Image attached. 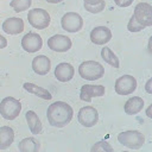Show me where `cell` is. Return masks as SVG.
Here are the masks:
<instances>
[{
  "instance_id": "cell-1",
  "label": "cell",
  "mask_w": 152,
  "mask_h": 152,
  "mask_svg": "<svg viewBox=\"0 0 152 152\" xmlns=\"http://www.w3.org/2000/svg\"><path fill=\"white\" fill-rule=\"evenodd\" d=\"M72 115H74V110L71 106L64 101H56L51 103L46 112L49 124L57 128H62L66 126L71 121Z\"/></svg>"
},
{
  "instance_id": "cell-2",
  "label": "cell",
  "mask_w": 152,
  "mask_h": 152,
  "mask_svg": "<svg viewBox=\"0 0 152 152\" xmlns=\"http://www.w3.org/2000/svg\"><path fill=\"white\" fill-rule=\"evenodd\" d=\"M78 74L84 80L95 81L104 75V68L96 61H84L78 66Z\"/></svg>"
},
{
  "instance_id": "cell-3",
  "label": "cell",
  "mask_w": 152,
  "mask_h": 152,
  "mask_svg": "<svg viewBox=\"0 0 152 152\" xmlns=\"http://www.w3.org/2000/svg\"><path fill=\"white\" fill-rule=\"evenodd\" d=\"M21 110V103L19 100L7 96L0 102V115L6 120H14Z\"/></svg>"
},
{
  "instance_id": "cell-4",
  "label": "cell",
  "mask_w": 152,
  "mask_h": 152,
  "mask_svg": "<svg viewBox=\"0 0 152 152\" xmlns=\"http://www.w3.org/2000/svg\"><path fill=\"white\" fill-rule=\"evenodd\" d=\"M118 140L120 144L128 148L138 150L144 145L145 137L139 131H125L118 135Z\"/></svg>"
},
{
  "instance_id": "cell-5",
  "label": "cell",
  "mask_w": 152,
  "mask_h": 152,
  "mask_svg": "<svg viewBox=\"0 0 152 152\" xmlns=\"http://www.w3.org/2000/svg\"><path fill=\"white\" fill-rule=\"evenodd\" d=\"M27 20L28 24L37 28V30H44L50 25V14L48 13V11L43 10V8H33L28 11L27 14Z\"/></svg>"
},
{
  "instance_id": "cell-6",
  "label": "cell",
  "mask_w": 152,
  "mask_h": 152,
  "mask_svg": "<svg viewBox=\"0 0 152 152\" xmlns=\"http://www.w3.org/2000/svg\"><path fill=\"white\" fill-rule=\"evenodd\" d=\"M132 17L144 27L152 26V6L148 2H139L134 7Z\"/></svg>"
},
{
  "instance_id": "cell-7",
  "label": "cell",
  "mask_w": 152,
  "mask_h": 152,
  "mask_svg": "<svg viewBox=\"0 0 152 152\" xmlns=\"http://www.w3.org/2000/svg\"><path fill=\"white\" fill-rule=\"evenodd\" d=\"M114 89L119 95H129L137 89V80L131 75H122L116 78Z\"/></svg>"
},
{
  "instance_id": "cell-8",
  "label": "cell",
  "mask_w": 152,
  "mask_h": 152,
  "mask_svg": "<svg viewBox=\"0 0 152 152\" xmlns=\"http://www.w3.org/2000/svg\"><path fill=\"white\" fill-rule=\"evenodd\" d=\"M61 25L68 32H78L83 26V19L76 12H68L62 17Z\"/></svg>"
},
{
  "instance_id": "cell-9",
  "label": "cell",
  "mask_w": 152,
  "mask_h": 152,
  "mask_svg": "<svg viewBox=\"0 0 152 152\" xmlns=\"http://www.w3.org/2000/svg\"><path fill=\"white\" fill-rule=\"evenodd\" d=\"M77 119H78V122L82 126H84V127H93V126L96 125V122L99 120V113H97L95 107L86 106V107H82L78 110Z\"/></svg>"
},
{
  "instance_id": "cell-10",
  "label": "cell",
  "mask_w": 152,
  "mask_h": 152,
  "mask_svg": "<svg viewBox=\"0 0 152 152\" xmlns=\"http://www.w3.org/2000/svg\"><path fill=\"white\" fill-rule=\"evenodd\" d=\"M43 46V39L42 37L36 32H28L21 38V48L28 52L33 53L40 50Z\"/></svg>"
},
{
  "instance_id": "cell-11",
  "label": "cell",
  "mask_w": 152,
  "mask_h": 152,
  "mask_svg": "<svg viewBox=\"0 0 152 152\" xmlns=\"http://www.w3.org/2000/svg\"><path fill=\"white\" fill-rule=\"evenodd\" d=\"M71 39L63 34H55L48 39V46L52 51L57 52H66L71 49Z\"/></svg>"
},
{
  "instance_id": "cell-12",
  "label": "cell",
  "mask_w": 152,
  "mask_h": 152,
  "mask_svg": "<svg viewBox=\"0 0 152 152\" xmlns=\"http://www.w3.org/2000/svg\"><path fill=\"white\" fill-rule=\"evenodd\" d=\"M104 87L101 84H84L81 87L80 99L86 102H90L93 97H100L104 95Z\"/></svg>"
},
{
  "instance_id": "cell-13",
  "label": "cell",
  "mask_w": 152,
  "mask_h": 152,
  "mask_svg": "<svg viewBox=\"0 0 152 152\" xmlns=\"http://www.w3.org/2000/svg\"><path fill=\"white\" fill-rule=\"evenodd\" d=\"M112 39V32L108 27L96 26L90 32V40L96 45H104Z\"/></svg>"
},
{
  "instance_id": "cell-14",
  "label": "cell",
  "mask_w": 152,
  "mask_h": 152,
  "mask_svg": "<svg viewBox=\"0 0 152 152\" xmlns=\"http://www.w3.org/2000/svg\"><path fill=\"white\" fill-rule=\"evenodd\" d=\"M2 30L7 34H19L24 31V20L21 18H8L2 23Z\"/></svg>"
},
{
  "instance_id": "cell-15",
  "label": "cell",
  "mask_w": 152,
  "mask_h": 152,
  "mask_svg": "<svg viewBox=\"0 0 152 152\" xmlns=\"http://www.w3.org/2000/svg\"><path fill=\"white\" fill-rule=\"evenodd\" d=\"M75 74V69L70 63H59L55 69V76L59 82H69Z\"/></svg>"
},
{
  "instance_id": "cell-16",
  "label": "cell",
  "mask_w": 152,
  "mask_h": 152,
  "mask_svg": "<svg viewBox=\"0 0 152 152\" xmlns=\"http://www.w3.org/2000/svg\"><path fill=\"white\" fill-rule=\"evenodd\" d=\"M51 62L44 55H38L32 59V69L38 75H46L50 71Z\"/></svg>"
},
{
  "instance_id": "cell-17",
  "label": "cell",
  "mask_w": 152,
  "mask_h": 152,
  "mask_svg": "<svg viewBox=\"0 0 152 152\" xmlns=\"http://www.w3.org/2000/svg\"><path fill=\"white\" fill-rule=\"evenodd\" d=\"M144 108V100L139 96H133V97H129L125 106H124V109H125V113L128 114V115H135L138 114L139 112H141Z\"/></svg>"
},
{
  "instance_id": "cell-18",
  "label": "cell",
  "mask_w": 152,
  "mask_h": 152,
  "mask_svg": "<svg viewBox=\"0 0 152 152\" xmlns=\"http://www.w3.org/2000/svg\"><path fill=\"white\" fill-rule=\"evenodd\" d=\"M14 140V131L10 126L0 127V150H6Z\"/></svg>"
},
{
  "instance_id": "cell-19",
  "label": "cell",
  "mask_w": 152,
  "mask_h": 152,
  "mask_svg": "<svg viewBox=\"0 0 152 152\" xmlns=\"http://www.w3.org/2000/svg\"><path fill=\"white\" fill-rule=\"evenodd\" d=\"M25 118H26V121H27V125H28L31 133L32 134H39L43 129V126H42V122H40L38 115L36 114V112L27 110L25 114Z\"/></svg>"
},
{
  "instance_id": "cell-20",
  "label": "cell",
  "mask_w": 152,
  "mask_h": 152,
  "mask_svg": "<svg viewBox=\"0 0 152 152\" xmlns=\"http://www.w3.org/2000/svg\"><path fill=\"white\" fill-rule=\"evenodd\" d=\"M24 89L26 90V91H28V93H31V94H34V95H37L38 97H42V99H44V100H51V93L48 90V89H45V88H43V87H39V86H37V84H33V83H30V82H26V83H24Z\"/></svg>"
},
{
  "instance_id": "cell-21",
  "label": "cell",
  "mask_w": 152,
  "mask_h": 152,
  "mask_svg": "<svg viewBox=\"0 0 152 152\" xmlns=\"http://www.w3.org/2000/svg\"><path fill=\"white\" fill-rule=\"evenodd\" d=\"M18 148L21 152H37L40 148V145L34 138L30 137V138H24L18 144Z\"/></svg>"
},
{
  "instance_id": "cell-22",
  "label": "cell",
  "mask_w": 152,
  "mask_h": 152,
  "mask_svg": "<svg viewBox=\"0 0 152 152\" xmlns=\"http://www.w3.org/2000/svg\"><path fill=\"white\" fill-rule=\"evenodd\" d=\"M101 56H102V59L108 63L109 65H112L113 68H119L120 66V62H119V58L115 56V53L107 46H104L102 50H101Z\"/></svg>"
},
{
  "instance_id": "cell-23",
  "label": "cell",
  "mask_w": 152,
  "mask_h": 152,
  "mask_svg": "<svg viewBox=\"0 0 152 152\" xmlns=\"http://www.w3.org/2000/svg\"><path fill=\"white\" fill-rule=\"evenodd\" d=\"M32 4V0H12L10 2V6L14 10V12H23L30 8Z\"/></svg>"
},
{
  "instance_id": "cell-24",
  "label": "cell",
  "mask_w": 152,
  "mask_h": 152,
  "mask_svg": "<svg viewBox=\"0 0 152 152\" xmlns=\"http://www.w3.org/2000/svg\"><path fill=\"white\" fill-rule=\"evenodd\" d=\"M91 151H95V152H112L113 147L107 141H99L91 147Z\"/></svg>"
},
{
  "instance_id": "cell-25",
  "label": "cell",
  "mask_w": 152,
  "mask_h": 152,
  "mask_svg": "<svg viewBox=\"0 0 152 152\" xmlns=\"http://www.w3.org/2000/svg\"><path fill=\"white\" fill-rule=\"evenodd\" d=\"M104 6H106L104 0H102L101 2L95 4V5H88V4H84V8H86V11H88V12H90V13H100L101 11L104 10Z\"/></svg>"
},
{
  "instance_id": "cell-26",
  "label": "cell",
  "mask_w": 152,
  "mask_h": 152,
  "mask_svg": "<svg viewBox=\"0 0 152 152\" xmlns=\"http://www.w3.org/2000/svg\"><path fill=\"white\" fill-rule=\"evenodd\" d=\"M127 28H128V31H131V32H139V31L144 30L145 27H144L142 25H140L139 23H137L133 17H131V19H129V21H128V24H127Z\"/></svg>"
},
{
  "instance_id": "cell-27",
  "label": "cell",
  "mask_w": 152,
  "mask_h": 152,
  "mask_svg": "<svg viewBox=\"0 0 152 152\" xmlns=\"http://www.w3.org/2000/svg\"><path fill=\"white\" fill-rule=\"evenodd\" d=\"M114 1L119 7H128L133 2V0H114Z\"/></svg>"
},
{
  "instance_id": "cell-28",
  "label": "cell",
  "mask_w": 152,
  "mask_h": 152,
  "mask_svg": "<svg viewBox=\"0 0 152 152\" xmlns=\"http://www.w3.org/2000/svg\"><path fill=\"white\" fill-rule=\"evenodd\" d=\"M6 46H7V39L0 34V49H4Z\"/></svg>"
},
{
  "instance_id": "cell-29",
  "label": "cell",
  "mask_w": 152,
  "mask_h": 152,
  "mask_svg": "<svg viewBox=\"0 0 152 152\" xmlns=\"http://www.w3.org/2000/svg\"><path fill=\"white\" fill-rule=\"evenodd\" d=\"M151 83H152V80L150 78L147 82H146V86H145V88H146V91L148 93V94H152V89H151Z\"/></svg>"
},
{
  "instance_id": "cell-30",
  "label": "cell",
  "mask_w": 152,
  "mask_h": 152,
  "mask_svg": "<svg viewBox=\"0 0 152 152\" xmlns=\"http://www.w3.org/2000/svg\"><path fill=\"white\" fill-rule=\"evenodd\" d=\"M102 0H84V4H88V5H95V4H99L101 2Z\"/></svg>"
},
{
  "instance_id": "cell-31",
  "label": "cell",
  "mask_w": 152,
  "mask_h": 152,
  "mask_svg": "<svg viewBox=\"0 0 152 152\" xmlns=\"http://www.w3.org/2000/svg\"><path fill=\"white\" fill-rule=\"evenodd\" d=\"M46 1L50 4H58V2H62L63 0H46Z\"/></svg>"
},
{
  "instance_id": "cell-32",
  "label": "cell",
  "mask_w": 152,
  "mask_h": 152,
  "mask_svg": "<svg viewBox=\"0 0 152 152\" xmlns=\"http://www.w3.org/2000/svg\"><path fill=\"white\" fill-rule=\"evenodd\" d=\"M146 114H147V116H148V118H152V115H151V107H148V108H147Z\"/></svg>"
}]
</instances>
